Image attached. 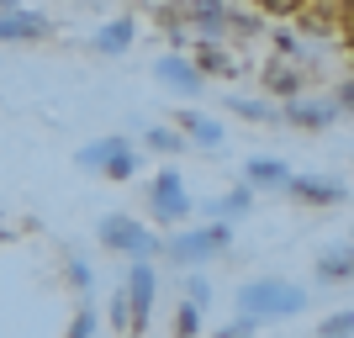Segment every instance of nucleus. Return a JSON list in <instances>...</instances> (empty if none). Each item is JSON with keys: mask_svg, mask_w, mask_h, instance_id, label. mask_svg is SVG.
I'll return each instance as SVG.
<instances>
[{"mask_svg": "<svg viewBox=\"0 0 354 338\" xmlns=\"http://www.w3.org/2000/svg\"><path fill=\"white\" fill-rule=\"evenodd\" d=\"M233 301H238V312L254 317L259 328H265V323H291V317H301V312L312 307L307 285L281 280V275H254V280H243V285L233 291Z\"/></svg>", "mask_w": 354, "mask_h": 338, "instance_id": "nucleus-1", "label": "nucleus"}, {"mask_svg": "<svg viewBox=\"0 0 354 338\" xmlns=\"http://www.w3.org/2000/svg\"><path fill=\"white\" fill-rule=\"evenodd\" d=\"M227 249H233V222H217V217L180 222L175 233L159 243V254L175 270H201V265H212V259H222Z\"/></svg>", "mask_w": 354, "mask_h": 338, "instance_id": "nucleus-2", "label": "nucleus"}, {"mask_svg": "<svg viewBox=\"0 0 354 338\" xmlns=\"http://www.w3.org/2000/svg\"><path fill=\"white\" fill-rule=\"evenodd\" d=\"M80 169L122 185V180H133L138 169H143V153H138V143L127 133H106V138H95V143L80 148Z\"/></svg>", "mask_w": 354, "mask_h": 338, "instance_id": "nucleus-3", "label": "nucleus"}, {"mask_svg": "<svg viewBox=\"0 0 354 338\" xmlns=\"http://www.w3.org/2000/svg\"><path fill=\"white\" fill-rule=\"evenodd\" d=\"M148 212H153L159 227H180V222L196 217V196H191V185H185V175H180L175 164L153 169V180H148Z\"/></svg>", "mask_w": 354, "mask_h": 338, "instance_id": "nucleus-4", "label": "nucleus"}, {"mask_svg": "<svg viewBox=\"0 0 354 338\" xmlns=\"http://www.w3.org/2000/svg\"><path fill=\"white\" fill-rule=\"evenodd\" d=\"M95 238H101V249L122 254V259H153V254H159V243H164L148 222L127 217V212H106V217L95 222Z\"/></svg>", "mask_w": 354, "mask_h": 338, "instance_id": "nucleus-5", "label": "nucleus"}, {"mask_svg": "<svg viewBox=\"0 0 354 338\" xmlns=\"http://www.w3.org/2000/svg\"><path fill=\"white\" fill-rule=\"evenodd\" d=\"M339 117H344V111H339V101H333L328 90H301V95L281 101V122L296 127V133H328Z\"/></svg>", "mask_w": 354, "mask_h": 338, "instance_id": "nucleus-6", "label": "nucleus"}, {"mask_svg": "<svg viewBox=\"0 0 354 338\" xmlns=\"http://www.w3.org/2000/svg\"><path fill=\"white\" fill-rule=\"evenodd\" d=\"M122 291H127V312H133V333H127V338H143L148 323H153V296H159V275H153V265H148V259H127Z\"/></svg>", "mask_w": 354, "mask_h": 338, "instance_id": "nucleus-7", "label": "nucleus"}, {"mask_svg": "<svg viewBox=\"0 0 354 338\" xmlns=\"http://www.w3.org/2000/svg\"><path fill=\"white\" fill-rule=\"evenodd\" d=\"M259 90H265L270 101H291V95L312 90V74L301 69L296 59H281V53H270L265 69H259Z\"/></svg>", "mask_w": 354, "mask_h": 338, "instance_id": "nucleus-8", "label": "nucleus"}, {"mask_svg": "<svg viewBox=\"0 0 354 338\" xmlns=\"http://www.w3.org/2000/svg\"><path fill=\"white\" fill-rule=\"evenodd\" d=\"M153 79L169 85V90H180V95H201V90H207V74L196 69V59L185 53V48L159 53V59H153Z\"/></svg>", "mask_w": 354, "mask_h": 338, "instance_id": "nucleus-9", "label": "nucleus"}, {"mask_svg": "<svg viewBox=\"0 0 354 338\" xmlns=\"http://www.w3.org/2000/svg\"><path fill=\"white\" fill-rule=\"evenodd\" d=\"M53 16L27 11V6H0V43H48L53 37Z\"/></svg>", "mask_w": 354, "mask_h": 338, "instance_id": "nucleus-10", "label": "nucleus"}, {"mask_svg": "<svg viewBox=\"0 0 354 338\" xmlns=\"http://www.w3.org/2000/svg\"><path fill=\"white\" fill-rule=\"evenodd\" d=\"M286 196H291L296 206H344L349 201V185L344 180H333V175H296L291 169V185H286Z\"/></svg>", "mask_w": 354, "mask_h": 338, "instance_id": "nucleus-11", "label": "nucleus"}, {"mask_svg": "<svg viewBox=\"0 0 354 338\" xmlns=\"http://www.w3.org/2000/svg\"><path fill=\"white\" fill-rule=\"evenodd\" d=\"M175 127L185 133V143L201 148V153H222V148H227V133H222V122H217V117H207V111H196V106L175 111Z\"/></svg>", "mask_w": 354, "mask_h": 338, "instance_id": "nucleus-12", "label": "nucleus"}, {"mask_svg": "<svg viewBox=\"0 0 354 338\" xmlns=\"http://www.w3.org/2000/svg\"><path fill=\"white\" fill-rule=\"evenodd\" d=\"M243 185H254V196H286V185H291V164L281 159V153H254L249 164H243Z\"/></svg>", "mask_w": 354, "mask_h": 338, "instance_id": "nucleus-13", "label": "nucleus"}, {"mask_svg": "<svg viewBox=\"0 0 354 338\" xmlns=\"http://www.w3.org/2000/svg\"><path fill=\"white\" fill-rule=\"evenodd\" d=\"M191 59L207 79H238V69H243V59L227 43H191Z\"/></svg>", "mask_w": 354, "mask_h": 338, "instance_id": "nucleus-14", "label": "nucleus"}, {"mask_svg": "<svg viewBox=\"0 0 354 338\" xmlns=\"http://www.w3.org/2000/svg\"><path fill=\"white\" fill-rule=\"evenodd\" d=\"M133 43H138V21H133V16H111V21L95 27V37H90V48H95L101 59H122Z\"/></svg>", "mask_w": 354, "mask_h": 338, "instance_id": "nucleus-15", "label": "nucleus"}, {"mask_svg": "<svg viewBox=\"0 0 354 338\" xmlns=\"http://www.w3.org/2000/svg\"><path fill=\"white\" fill-rule=\"evenodd\" d=\"M312 270H317V280H323V285H349V280H354V238H349V243L323 249Z\"/></svg>", "mask_w": 354, "mask_h": 338, "instance_id": "nucleus-16", "label": "nucleus"}, {"mask_svg": "<svg viewBox=\"0 0 354 338\" xmlns=\"http://www.w3.org/2000/svg\"><path fill=\"white\" fill-rule=\"evenodd\" d=\"M249 212H254V185H243V180H238V185H227V191H222L217 201L207 206V217H217V222H233V227H238L243 217H249Z\"/></svg>", "mask_w": 354, "mask_h": 338, "instance_id": "nucleus-17", "label": "nucleus"}, {"mask_svg": "<svg viewBox=\"0 0 354 338\" xmlns=\"http://www.w3.org/2000/svg\"><path fill=\"white\" fill-rule=\"evenodd\" d=\"M227 111H233L238 122H259V127H265V122H281V101H270V95H227Z\"/></svg>", "mask_w": 354, "mask_h": 338, "instance_id": "nucleus-18", "label": "nucleus"}, {"mask_svg": "<svg viewBox=\"0 0 354 338\" xmlns=\"http://www.w3.org/2000/svg\"><path fill=\"white\" fill-rule=\"evenodd\" d=\"M143 148L148 153H164V159H180L191 143H185V133H180L175 122H153V127L143 133Z\"/></svg>", "mask_w": 354, "mask_h": 338, "instance_id": "nucleus-19", "label": "nucleus"}, {"mask_svg": "<svg viewBox=\"0 0 354 338\" xmlns=\"http://www.w3.org/2000/svg\"><path fill=\"white\" fill-rule=\"evenodd\" d=\"M101 333V307L90 301V296H80V307H74V323H69V333L64 338H95Z\"/></svg>", "mask_w": 354, "mask_h": 338, "instance_id": "nucleus-20", "label": "nucleus"}, {"mask_svg": "<svg viewBox=\"0 0 354 338\" xmlns=\"http://www.w3.org/2000/svg\"><path fill=\"white\" fill-rule=\"evenodd\" d=\"M307 6H317V0H249V11L270 16V21H296Z\"/></svg>", "mask_w": 354, "mask_h": 338, "instance_id": "nucleus-21", "label": "nucleus"}, {"mask_svg": "<svg viewBox=\"0 0 354 338\" xmlns=\"http://www.w3.org/2000/svg\"><path fill=\"white\" fill-rule=\"evenodd\" d=\"M317 338H354V307H339L317 323Z\"/></svg>", "mask_w": 354, "mask_h": 338, "instance_id": "nucleus-22", "label": "nucleus"}, {"mask_svg": "<svg viewBox=\"0 0 354 338\" xmlns=\"http://www.w3.org/2000/svg\"><path fill=\"white\" fill-rule=\"evenodd\" d=\"M201 312H207V307L180 301V307H175V338H201Z\"/></svg>", "mask_w": 354, "mask_h": 338, "instance_id": "nucleus-23", "label": "nucleus"}, {"mask_svg": "<svg viewBox=\"0 0 354 338\" xmlns=\"http://www.w3.org/2000/svg\"><path fill=\"white\" fill-rule=\"evenodd\" d=\"M106 317H111V333H117V338L133 333V312H127V291H122V285L111 291V312H106Z\"/></svg>", "mask_w": 354, "mask_h": 338, "instance_id": "nucleus-24", "label": "nucleus"}, {"mask_svg": "<svg viewBox=\"0 0 354 338\" xmlns=\"http://www.w3.org/2000/svg\"><path fill=\"white\" fill-rule=\"evenodd\" d=\"M69 280H74V291H80V296H90V291H95V270H90V259L69 254Z\"/></svg>", "mask_w": 354, "mask_h": 338, "instance_id": "nucleus-25", "label": "nucleus"}, {"mask_svg": "<svg viewBox=\"0 0 354 338\" xmlns=\"http://www.w3.org/2000/svg\"><path fill=\"white\" fill-rule=\"evenodd\" d=\"M254 333H259V323H254V317H243V312H233V317H227L212 338H254Z\"/></svg>", "mask_w": 354, "mask_h": 338, "instance_id": "nucleus-26", "label": "nucleus"}, {"mask_svg": "<svg viewBox=\"0 0 354 338\" xmlns=\"http://www.w3.org/2000/svg\"><path fill=\"white\" fill-rule=\"evenodd\" d=\"M185 301H196V307L212 301V280L201 275V270H185Z\"/></svg>", "mask_w": 354, "mask_h": 338, "instance_id": "nucleus-27", "label": "nucleus"}, {"mask_svg": "<svg viewBox=\"0 0 354 338\" xmlns=\"http://www.w3.org/2000/svg\"><path fill=\"white\" fill-rule=\"evenodd\" d=\"M328 95L339 101V111H344V117H354V74H344V79H339L333 90H328Z\"/></svg>", "mask_w": 354, "mask_h": 338, "instance_id": "nucleus-28", "label": "nucleus"}, {"mask_svg": "<svg viewBox=\"0 0 354 338\" xmlns=\"http://www.w3.org/2000/svg\"><path fill=\"white\" fill-rule=\"evenodd\" d=\"M0 6H21V0H0Z\"/></svg>", "mask_w": 354, "mask_h": 338, "instance_id": "nucleus-29", "label": "nucleus"}, {"mask_svg": "<svg viewBox=\"0 0 354 338\" xmlns=\"http://www.w3.org/2000/svg\"><path fill=\"white\" fill-rule=\"evenodd\" d=\"M6 233H11V227H0V238H6Z\"/></svg>", "mask_w": 354, "mask_h": 338, "instance_id": "nucleus-30", "label": "nucleus"}, {"mask_svg": "<svg viewBox=\"0 0 354 338\" xmlns=\"http://www.w3.org/2000/svg\"><path fill=\"white\" fill-rule=\"evenodd\" d=\"M349 238H354V233H349Z\"/></svg>", "mask_w": 354, "mask_h": 338, "instance_id": "nucleus-31", "label": "nucleus"}]
</instances>
